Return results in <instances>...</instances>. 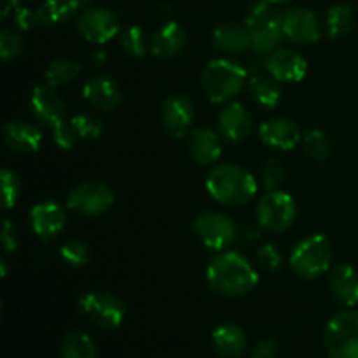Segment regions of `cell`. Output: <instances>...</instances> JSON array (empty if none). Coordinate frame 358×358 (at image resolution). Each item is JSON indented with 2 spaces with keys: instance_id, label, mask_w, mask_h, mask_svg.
Wrapping results in <instances>:
<instances>
[{
  "instance_id": "6da1fadb",
  "label": "cell",
  "mask_w": 358,
  "mask_h": 358,
  "mask_svg": "<svg viewBox=\"0 0 358 358\" xmlns=\"http://www.w3.org/2000/svg\"><path fill=\"white\" fill-rule=\"evenodd\" d=\"M210 289L222 297H243L255 289L259 282L257 269L245 255L233 250L219 252L206 268Z\"/></svg>"
},
{
  "instance_id": "7a4b0ae2",
  "label": "cell",
  "mask_w": 358,
  "mask_h": 358,
  "mask_svg": "<svg viewBox=\"0 0 358 358\" xmlns=\"http://www.w3.org/2000/svg\"><path fill=\"white\" fill-rule=\"evenodd\" d=\"M257 178L238 164H219L206 177V191L217 203L226 206H241L257 194Z\"/></svg>"
},
{
  "instance_id": "3957f363",
  "label": "cell",
  "mask_w": 358,
  "mask_h": 358,
  "mask_svg": "<svg viewBox=\"0 0 358 358\" xmlns=\"http://www.w3.org/2000/svg\"><path fill=\"white\" fill-rule=\"evenodd\" d=\"M245 24L250 30V49L257 56H266L280 49L285 38L283 34V13L273 9L268 0H255L247 10Z\"/></svg>"
},
{
  "instance_id": "277c9868",
  "label": "cell",
  "mask_w": 358,
  "mask_h": 358,
  "mask_svg": "<svg viewBox=\"0 0 358 358\" xmlns=\"http://www.w3.org/2000/svg\"><path fill=\"white\" fill-rule=\"evenodd\" d=\"M248 72L240 63L217 58L206 65L201 76V86L206 98L213 103L229 101L247 86Z\"/></svg>"
},
{
  "instance_id": "5b68a950",
  "label": "cell",
  "mask_w": 358,
  "mask_h": 358,
  "mask_svg": "<svg viewBox=\"0 0 358 358\" xmlns=\"http://www.w3.org/2000/svg\"><path fill=\"white\" fill-rule=\"evenodd\" d=\"M332 243L324 234H311L296 245L289 259L292 271L303 280H317L331 269Z\"/></svg>"
},
{
  "instance_id": "8992f818",
  "label": "cell",
  "mask_w": 358,
  "mask_h": 358,
  "mask_svg": "<svg viewBox=\"0 0 358 358\" xmlns=\"http://www.w3.org/2000/svg\"><path fill=\"white\" fill-rule=\"evenodd\" d=\"M297 217V206L289 192L269 191L259 201L255 208V220L266 233L282 234L294 226Z\"/></svg>"
},
{
  "instance_id": "52a82bcc",
  "label": "cell",
  "mask_w": 358,
  "mask_h": 358,
  "mask_svg": "<svg viewBox=\"0 0 358 358\" xmlns=\"http://www.w3.org/2000/svg\"><path fill=\"white\" fill-rule=\"evenodd\" d=\"M324 346L329 358H358V311H341L329 320Z\"/></svg>"
},
{
  "instance_id": "ba28073f",
  "label": "cell",
  "mask_w": 358,
  "mask_h": 358,
  "mask_svg": "<svg viewBox=\"0 0 358 358\" xmlns=\"http://www.w3.org/2000/svg\"><path fill=\"white\" fill-rule=\"evenodd\" d=\"M77 308L91 324L103 331L117 329L126 317V308L121 299L112 294L96 292V290L80 294L77 299Z\"/></svg>"
},
{
  "instance_id": "9c48e42d",
  "label": "cell",
  "mask_w": 358,
  "mask_h": 358,
  "mask_svg": "<svg viewBox=\"0 0 358 358\" xmlns=\"http://www.w3.org/2000/svg\"><path fill=\"white\" fill-rule=\"evenodd\" d=\"M114 205V192L98 180H84L66 194V208L84 217H96Z\"/></svg>"
},
{
  "instance_id": "30bf717a",
  "label": "cell",
  "mask_w": 358,
  "mask_h": 358,
  "mask_svg": "<svg viewBox=\"0 0 358 358\" xmlns=\"http://www.w3.org/2000/svg\"><path fill=\"white\" fill-rule=\"evenodd\" d=\"M192 227H194V234L198 236V240L206 248L215 252H224L238 238L236 224L233 222V219L220 212H213V210L199 213Z\"/></svg>"
},
{
  "instance_id": "8fae6325",
  "label": "cell",
  "mask_w": 358,
  "mask_h": 358,
  "mask_svg": "<svg viewBox=\"0 0 358 358\" xmlns=\"http://www.w3.org/2000/svg\"><path fill=\"white\" fill-rule=\"evenodd\" d=\"M77 31L93 44H105L119 34L117 14L107 7H87L77 17Z\"/></svg>"
},
{
  "instance_id": "7c38bea8",
  "label": "cell",
  "mask_w": 358,
  "mask_h": 358,
  "mask_svg": "<svg viewBox=\"0 0 358 358\" xmlns=\"http://www.w3.org/2000/svg\"><path fill=\"white\" fill-rule=\"evenodd\" d=\"M161 122L163 128L173 138L191 133V126L194 122V105L185 94H171L161 101Z\"/></svg>"
},
{
  "instance_id": "4fadbf2b",
  "label": "cell",
  "mask_w": 358,
  "mask_h": 358,
  "mask_svg": "<svg viewBox=\"0 0 358 358\" xmlns=\"http://www.w3.org/2000/svg\"><path fill=\"white\" fill-rule=\"evenodd\" d=\"M283 34L296 44H315L320 38V21L317 14L304 7H296L283 13Z\"/></svg>"
},
{
  "instance_id": "5bb4252c",
  "label": "cell",
  "mask_w": 358,
  "mask_h": 358,
  "mask_svg": "<svg viewBox=\"0 0 358 358\" xmlns=\"http://www.w3.org/2000/svg\"><path fill=\"white\" fill-rule=\"evenodd\" d=\"M31 231L42 241L55 240L65 231L66 212L56 201H41L30 210Z\"/></svg>"
},
{
  "instance_id": "9a60e30c",
  "label": "cell",
  "mask_w": 358,
  "mask_h": 358,
  "mask_svg": "<svg viewBox=\"0 0 358 358\" xmlns=\"http://www.w3.org/2000/svg\"><path fill=\"white\" fill-rule=\"evenodd\" d=\"M30 108L34 117L49 128L66 119L65 101L51 86L34 87L30 96Z\"/></svg>"
},
{
  "instance_id": "2e32d148",
  "label": "cell",
  "mask_w": 358,
  "mask_h": 358,
  "mask_svg": "<svg viewBox=\"0 0 358 358\" xmlns=\"http://www.w3.org/2000/svg\"><path fill=\"white\" fill-rule=\"evenodd\" d=\"M266 72L280 83H299L308 73V62L296 51L276 49L266 58Z\"/></svg>"
},
{
  "instance_id": "e0dca14e",
  "label": "cell",
  "mask_w": 358,
  "mask_h": 358,
  "mask_svg": "<svg viewBox=\"0 0 358 358\" xmlns=\"http://www.w3.org/2000/svg\"><path fill=\"white\" fill-rule=\"evenodd\" d=\"M259 138L271 149L290 150L303 140V133L296 121L278 117L262 122L259 126Z\"/></svg>"
},
{
  "instance_id": "ac0fdd59",
  "label": "cell",
  "mask_w": 358,
  "mask_h": 358,
  "mask_svg": "<svg viewBox=\"0 0 358 358\" xmlns=\"http://www.w3.org/2000/svg\"><path fill=\"white\" fill-rule=\"evenodd\" d=\"M254 128L252 114L241 103H231L220 112L219 131L224 140L231 143H241L250 136Z\"/></svg>"
},
{
  "instance_id": "d6986e66",
  "label": "cell",
  "mask_w": 358,
  "mask_h": 358,
  "mask_svg": "<svg viewBox=\"0 0 358 358\" xmlns=\"http://www.w3.org/2000/svg\"><path fill=\"white\" fill-rule=\"evenodd\" d=\"M187 150L192 161L201 166H210L220 159L222 140L219 133L210 128H194L187 136Z\"/></svg>"
},
{
  "instance_id": "ffe728a7",
  "label": "cell",
  "mask_w": 358,
  "mask_h": 358,
  "mask_svg": "<svg viewBox=\"0 0 358 358\" xmlns=\"http://www.w3.org/2000/svg\"><path fill=\"white\" fill-rule=\"evenodd\" d=\"M2 140L9 150L16 154H35L42 145V133L27 121H10L3 126Z\"/></svg>"
},
{
  "instance_id": "44dd1931",
  "label": "cell",
  "mask_w": 358,
  "mask_h": 358,
  "mask_svg": "<svg viewBox=\"0 0 358 358\" xmlns=\"http://www.w3.org/2000/svg\"><path fill=\"white\" fill-rule=\"evenodd\" d=\"M83 96L100 110H112L122 101V90L115 79L108 76H94L84 84Z\"/></svg>"
},
{
  "instance_id": "7402d4cb",
  "label": "cell",
  "mask_w": 358,
  "mask_h": 358,
  "mask_svg": "<svg viewBox=\"0 0 358 358\" xmlns=\"http://www.w3.org/2000/svg\"><path fill=\"white\" fill-rule=\"evenodd\" d=\"M187 35L177 21H166L154 31L150 38V51L156 58L171 59L182 52Z\"/></svg>"
},
{
  "instance_id": "603a6c76",
  "label": "cell",
  "mask_w": 358,
  "mask_h": 358,
  "mask_svg": "<svg viewBox=\"0 0 358 358\" xmlns=\"http://www.w3.org/2000/svg\"><path fill=\"white\" fill-rule=\"evenodd\" d=\"M212 42L215 49L226 55H240L250 49L252 37L247 24L236 21H226L213 30Z\"/></svg>"
},
{
  "instance_id": "cb8c5ba5",
  "label": "cell",
  "mask_w": 358,
  "mask_h": 358,
  "mask_svg": "<svg viewBox=\"0 0 358 358\" xmlns=\"http://www.w3.org/2000/svg\"><path fill=\"white\" fill-rule=\"evenodd\" d=\"M212 345L220 358H241L247 352L248 339L236 324H220L212 332Z\"/></svg>"
},
{
  "instance_id": "d4e9b609",
  "label": "cell",
  "mask_w": 358,
  "mask_h": 358,
  "mask_svg": "<svg viewBox=\"0 0 358 358\" xmlns=\"http://www.w3.org/2000/svg\"><path fill=\"white\" fill-rule=\"evenodd\" d=\"M329 290L339 304L355 308L358 304V273L348 264H341L329 273Z\"/></svg>"
},
{
  "instance_id": "484cf974",
  "label": "cell",
  "mask_w": 358,
  "mask_h": 358,
  "mask_svg": "<svg viewBox=\"0 0 358 358\" xmlns=\"http://www.w3.org/2000/svg\"><path fill=\"white\" fill-rule=\"evenodd\" d=\"M247 91L252 100L264 108H275L282 100V90L271 76L252 73L247 80Z\"/></svg>"
},
{
  "instance_id": "4316f807",
  "label": "cell",
  "mask_w": 358,
  "mask_h": 358,
  "mask_svg": "<svg viewBox=\"0 0 358 358\" xmlns=\"http://www.w3.org/2000/svg\"><path fill=\"white\" fill-rule=\"evenodd\" d=\"M87 2L90 0H44L37 9L38 21L45 27H55L73 16Z\"/></svg>"
},
{
  "instance_id": "83f0119b",
  "label": "cell",
  "mask_w": 358,
  "mask_h": 358,
  "mask_svg": "<svg viewBox=\"0 0 358 358\" xmlns=\"http://www.w3.org/2000/svg\"><path fill=\"white\" fill-rule=\"evenodd\" d=\"M59 355L62 358H96L98 352L91 336L83 331H70L63 338Z\"/></svg>"
},
{
  "instance_id": "f1b7e54d",
  "label": "cell",
  "mask_w": 358,
  "mask_h": 358,
  "mask_svg": "<svg viewBox=\"0 0 358 358\" xmlns=\"http://www.w3.org/2000/svg\"><path fill=\"white\" fill-rule=\"evenodd\" d=\"M83 72V65L76 59H52L45 69V80L51 87H63L72 84Z\"/></svg>"
},
{
  "instance_id": "f546056e",
  "label": "cell",
  "mask_w": 358,
  "mask_h": 358,
  "mask_svg": "<svg viewBox=\"0 0 358 358\" xmlns=\"http://www.w3.org/2000/svg\"><path fill=\"white\" fill-rule=\"evenodd\" d=\"M353 9L346 3H338L331 7L327 13V34L331 38H338L341 35L348 34L353 27Z\"/></svg>"
},
{
  "instance_id": "4dcf8cb0",
  "label": "cell",
  "mask_w": 358,
  "mask_h": 358,
  "mask_svg": "<svg viewBox=\"0 0 358 358\" xmlns=\"http://www.w3.org/2000/svg\"><path fill=\"white\" fill-rule=\"evenodd\" d=\"M119 41H121L122 51H124L129 58H143V56L147 55V51H149V42H147L145 34H143L142 28L136 27V24H131V27H128L126 30H122Z\"/></svg>"
},
{
  "instance_id": "1f68e13d",
  "label": "cell",
  "mask_w": 358,
  "mask_h": 358,
  "mask_svg": "<svg viewBox=\"0 0 358 358\" xmlns=\"http://www.w3.org/2000/svg\"><path fill=\"white\" fill-rule=\"evenodd\" d=\"M303 147L313 159L317 161H327L331 157V142H329L327 135L322 129H310L303 135Z\"/></svg>"
},
{
  "instance_id": "d6a6232c",
  "label": "cell",
  "mask_w": 358,
  "mask_h": 358,
  "mask_svg": "<svg viewBox=\"0 0 358 358\" xmlns=\"http://www.w3.org/2000/svg\"><path fill=\"white\" fill-rule=\"evenodd\" d=\"M0 182H2V210L7 212V210L14 208L20 199L21 182L20 177L7 168L0 171Z\"/></svg>"
},
{
  "instance_id": "836d02e7",
  "label": "cell",
  "mask_w": 358,
  "mask_h": 358,
  "mask_svg": "<svg viewBox=\"0 0 358 358\" xmlns=\"http://www.w3.org/2000/svg\"><path fill=\"white\" fill-rule=\"evenodd\" d=\"M70 121H72V124H73V128H76L79 138H86V140L100 138L105 131L103 122L91 114H77V115H73Z\"/></svg>"
},
{
  "instance_id": "e575fe53",
  "label": "cell",
  "mask_w": 358,
  "mask_h": 358,
  "mask_svg": "<svg viewBox=\"0 0 358 358\" xmlns=\"http://www.w3.org/2000/svg\"><path fill=\"white\" fill-rule=\"evenodd\" d=\"M261 180L266 191H278L287 180V171L278 159L266 161L261 171Z\"/></svg>"
},
{
  "instance_id": "d590c367",
  "label": "cell",
  "mask_w": 358,
  "mask_h": 358,
  "mask_svg": "<svg viewBox=\"0 0 358 358\" xmlns=\"http://www.w3.org/2000/svg\"><path fill=\"white\" fill-rule=\"evenodd\" d=\"M59 255L63 261L72 268H83L90 262V250H87L86 243L79 240H70L59 248Z\"/></svg>"
},
{
  "instance_id": "8d00e7d4",
  "label": "cell",
  "mask_w": 358,
  "mask_h": 358,
  "mask_svg": "<svg viewBox=\"0 0 358 358\" xmlns=\"http://www.w3.org/2000/svg\"><path fill=\"white\" fill-rule=\"evenodd\" d=\"M23 49L24 41L17 31L10 30V28H3L0 31V56H2V59H6V62L16 59L23 52Z\"/></svg>"
},
{
  "instance_id": "74e56055",
  "label": "cell",
  "mask_w": 358,
  "mask_h": 358,
  "mask_svg": "<svg viewBox=\"0 0 358 358\" xmlns=\"http://www.w3.org/2000/svg\"><path fill=\"white\" fill-rule=\"evenodd\" d=\"M255 261H257V266L261 269H264L266 273H278L282 269V254L278 252V248L275 247L273 243H266L262 247L257 248L255 252Z\"/></svg>"
},
{
  "instance_id": "f35d334b",
  "label": "cell",
  "mask_w": 358,
  "mask_h": 358,
  "mask_svg": "<svg viewBox=\"0 0 358 358\" xmlns=\"http://www.w3.org/2000/svg\"><path fill=\"white\" fill-rule=\"evenodd\" d=\"M52 140H55L56 145L63 150H70L79 140L76 128H73L72 121L70 119H63L62 122H58L56 126H52Z\"/></svg>"
},
{
  "instance_id": "ab89813d",
  "label": "cell",
  "mask_w": 358,
  "mask_h": 358,
  "mask_svg": "<svg viewBox=\"0 0 358 358\" xmlns=\"http://www.w3.org/2000/svg\"><path fill=\"white\" fill-rule=\"evenodd\" d=\"M280 353V345L275 338H264L255 343L250 358H276Z\"/></svg>"
},
{
  "instance_id": "60d3db41",
  "label": "cell",
  "mask_w": 358,
  "mask_h": 358,
  "mask_svg": "<svg viewBox=\"0 0 358 358\" xmlns=\"http://www.w3.org/2000/svg\"><path fill=\"white\" fill-rule=\"evenodd\" d=\"M17 245H20V234H17L16 226L10 222V219H3V227H2V247L6 250V254L17 250Z\"/></svg>"
},
{
  "instance_id": "b9f144b4",
  "label": "cell",
  "mask_w": 358,
  "mask_h": 358,
  "mask_svg": "<svg viewBox=\"0 0 358 358\" xmlns=\"http://www.w3.org/2000/svg\"><path fill=\"white\" fill-rule=\"evenodd\" d=\"M14 21H16L17 28L23 31L31 30L35 24L41 23V21H38V16H37V10L24 9V7H17V9L14 10Z\"/></svg>"
},
{
  "instance_id": "7bdbcfd3",
  "label": "cell",
  "mask_w": 358,
  "mask_h": 358,
  "mask_svg": "<svg viewBox=\"0 0 358 358\" xmlns=\"http://www.w3.org/2000/svg\"><path fill=\"white\" fill-rule=\"evenodd\" d=\"M91 63H93V66H103L107 63V56L103 51H94L91 55Z\"/></svg>"
},
{
  "instance_id": "ee69618b",
  "label": "cell",
  "mask_w": 358,
  "mask_h": 358,
  "mask_svg": "<svg viewBox=\"0 0 358 358\" xmlns=\"http://www.w3.org/2000/svg\"><path fill=\"white\" fill-rule=\"evenodd\" d=\"M17 9V0H3V9H2V17H7V14L10 10Z\"/></svg>"
},
{
  "instance_id": "f6af8a7d",
  "label": "cell",
  "mask_w": 358,
  "mask_h": 358,
  "mask_svg": "<svg viewBox=\"0 0 358 358\" xmlns=\"http://www.w3.org/2000/svg\"><path fill=\"white\" fill-rule=\"evenodd\" d=\"M269 3H273V6H282V3H289L290 0H268Z\"/></svg>"
},
{
  "instance_id": "bcb514c9",
  "label": "cell",
  "mask_w": 358,
  "mask_h": 358,
  "mask_svg": "<svg viewBox=\"0 0 358 358\" xmlns=\"http://www.w3.org/2000/svg\"><path fill=\"white\" fill-rule=\"evenodd\" d=\"M0 266H2V278H6V276H7V266H6V261H0Z\"/></svg>"
}]
</instances>
